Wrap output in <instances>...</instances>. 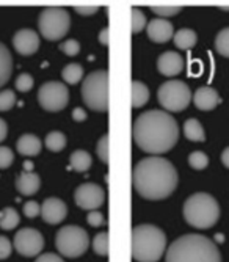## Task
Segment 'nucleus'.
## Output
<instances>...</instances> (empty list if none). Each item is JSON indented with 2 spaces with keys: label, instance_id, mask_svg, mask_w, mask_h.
<instances>
[{
  "label": "nucleus",
  "instance_id": "e433bc0d",
  "mask_svg": "<svg viewBox=\"0 0 229 262\" xmlns=\"http://www.w3.org/2000/svg\"><path fill=\"white\" fill-rule=\"evenodd\" d=\"M96 152H98V157L104 162V163H108V135L104 134L99 141H98V146H96Z\"/></svg>",
  "mask_w": 229,
  "mask_h": 262
},
{
  "label": "nucleus",
  "instance_id": "cd10ccee",
  "mask_svg": "<svg viewBox=\"0 0 229 262\" xmlns=\"http://www.w3.org/2000/svg\"><path fill=\"white\" fill-rule=\"evenodd\" d=\"M149 8L152 10V13H155L157 16H160L162 19L170 17V16H176L180 13L182 5H176V4H151Z\"/></svg>",
  "mask_w": 229,
  "mask_h": 262
},
{
  "label": "nucleus",
  "instance_id": "c85d7f7f",
  "mask_svg": "<svg viewBox=\"0 0 229 262\" xmlns=\"http://www.w3.org/2000/svg\"><path fill=\"white\" fill-rule=\"evenodd\" d=\"M215 49L221 57L229 58V27L223 29L215 38Z\"/></svg>",
  "mask_w": 229,
  "mask_h": 262
},
{
  "label": "nucleus",
  "instance_id": "72a5a7b5",
  "mask_svg": "<svg viewBox=\"0 0 229 262\" xmlns=\"http://www.w3.org/2000/svg\"><path fill=\"white\" fill-rule=\"evenodd\" d=\"M33 83H35V80H33V77H32L30 74L22 73V74H19V76L16 77L14 86H16V90L20 91V93H27V91H30V90L33 88Z\"/></svg>",
  "mask_w": 229,
  "mask_h": 262
},
{
  "label": "nucleus",
  "instance_id": "473e14b6",
  "mask_svg": "<svg viewBox=\"0 0 229 262\" xmlns=\"http://www.w3.org/2000/svg\"><path fill=\"white\" fill-rule=\"evenodd\" d=\"M16 104V94L13 90H2L0 91V112H8Z\"/></svg>",
  "mask_w": 229,
  "mask_h": 262
},
{
  "label": "nucleus",
  "instance_id": "2f4dec72",
  "mask_svg": "<svg viewBox=\"0 0 229 262\" xmlns=\"http://www.w3.org/2000/svg\"><path fill=\"white\" fill-rule=\"evenodd\" d=\"M189 165L193 170H204L209 165V157L202 151H195L189 156Z\"/></svg>",
  "mask_w": 229,
  "mask_h": 262
},
{
  "label": "nucleus",
  "instance_id": "f257e3e1",
  "mask_svg": "<svg viewBox=\"0 0 229 262\" xmlns=\"http://www.w3.org/2000/svg\"><path fill=\"white\" fill-rule=\"evenodd\" d=\"M132 137L140 149L152 156H160L174 148L179 140V127L170 113L149 110L133 121Z\"/></svg>",
  "mask_w": 229,
  "mask_h": 262
},
{
  "label": "nucleus",
  "instance_id": "39448f33",
  "mask_svg": "<svg viewBox=\"0 0 229 262\" xmlns=\"http://www.w3.org/2000/svg\"><path fill=\"white\" fill-rule=\"evenodd\" d=\"M182 212L190 226L196 229H209L220 219V204L212 195L198 192L186 200Z\"/></svg>",
  "mask_w": 229,
  "mask_h": 262
},
{
  "label": "nucleus",
  "instance_id": "9b49d317",
  "mask_svg": "<svg viewBox=\"0 0 229 262\" xmlns=\"http://www.w3.org/2000/svg\"><path fill=\"white\" fill-rule=\"evenodd\" d=\"M44 248V237L38 229L22 228L14 235V250L26 257L38 256Z\"/></svg>",
  "mask_w": 229,
  "mask_h": 262
},
{
  "label": "nucleus",
  "instance_id": "f03ea898",
  "mask_svg": "<svg viewBox=\"0 0 229 262\" xmlns=\"http://www.w3.org/2000/svg\"><path fill=\"white\" fill-rule=\"evenodd\" d=\"M177 182L179 176L174 165L158 156H151L140 160L132 171L135 192L149 201L168 198L176 190Z\"/></svg>",
  "mask_w": 229,
  "mask_h": 262
},
{
  "label": "nucleus",
  "instance_id": "6e6552de",
  "mask_svg": "<svg viewBox=\"0 0 229 262\" xmlns=\"http://www.w3.org/2000/svg\"><path fill=\"white\" fill-rule=\"evenodd\" d=\"M89 245V237L86 231L80 226H63L55 235V247L58 253L64 257H79Z\"/></svg>",
  "mask_w": 229,
  "mask_h": 262
},
{
  "label": "nucleus",
  "instance_id": "2eb2a0df",
  "mask_svg": "<svg viewBox=\"0 0 229 262\" xmlns=\"http://www.w3.org/2000/svg\"><path fill=\"white\" fill-rule=\"evenodd\" d=\"M184 66H186L184 58H182L177 52H173V51L164 52L157 60L158 73L162 76H167V77H174V76L180 74L182 71H184Z\"/></svg>",
  "mask_w": 229,
  "mask_h": 262
},
{
  "label": "nucleus",
  "instance_id": "bb28decb",
  "mask_svg": "<svg viewBox=\"0 0 229 262\" xmlns=\"http://www.w3.org/2000/svg\"><path fill=\"white\" fill-rule=\"evenodd\" d=\"M44 145H45V148H48L49 151H52V152H60L66 146V137L60 130L49 132L48 135H45Z\"/></svg>",
  "mask_w": 229,
  "mask_h": 262
},
{
  "label": "nucleus",
  "instance_id": "0eeeda50",
  "mask_svg": "<svg viewBox=\"0 0 229 262\" xmlns=\"http://www.w3.org/2000/svg\"><path fill=\"white\" fill-rule=\"evenodd\" d=\"M38 27L48 41H60L71 29V16L61 7H48L39 13Z\"/></svg>",
  "mask_w": 229,
  "mask_h": 262
},
{
  "label": "nucleus",
  "instance_id": "a19ab883",
  "mask_svg": "<svg viewBox=\"0 0 229 262\" xmlns=\"http://www.w3.org/2000/svg\"><path fill=\"white\" fill-rule=\"evenodd\" d=\"M41 213V206L36 201H27L24 204V215L27 219H35Z\"/></svg>",
  "mask_w": 229,
  "mask_h": 262
},
{
  "label": "nucleus",
  "instance_id": "a878e982",
  "mask_svg": "<svg viewBox=\"0 0 229 262\" xmlns=\"http://www.w3.org/2000/svg\"><path fill=\"white\" fill-rule=\"evenodd\" d=\"M19 223H20V217H19V213L16 212V209L5 207V209L0 210V228H2V229L11 231Z\"/></svg>",
  "mask_w": 229,
  "mask_h": 262
},
{
  "label": "nucleus",
  "instance_id": "de8ad7c7",
  "mask_svg": "<svg viewBox=\"0 0 229 262\" xmlns=\"http://www.w3.org/2000/svg\"><path fill=\"white\" fill-rule=\"evenodd\" d=\"M198 71H199V64H198V63H193V66H192V68H189V73H192L193 76H196V74H198Z\"/></svg>",
  "mask_w": 229,
  "mask_h": 262
},
{
  "label": "nucleus",
  "instance_id": "37998d69",
  "mask_svg": "<svg viewBox=\"0 0 229 262\" xmlns=\"http://www.w3.org/2000/svg\"><path fill=\"white\" fill-rule=\"evenodd\" d=\"M73 120L77 121V123H79V121H85V120H86V112H85L83 108H79V107L74 108V110H73Z\"/></svg>",
  "mask_w": 229,
  "mask_h": 262
},
{
  "label": "nucleus",
  "instance_id": "c9c22d12",
  "mask_svg": "<svg viewBox=\"0 0 229 262\" xmlns=\"http://www.w3.org/2000/svg\"><path fill=\"white\" fill-rule=\"evenodd\" d=\"M14 162V154L8 146H0V170L10 168Z\"/></svg>",
  "mask_w": 229,
  "mask_h": 262
},
{
  "label": "nucleus",
  "instance_id": "7ed1b4c3",
  "mask_svg": "<svg viewBox=\"0 0 229 262\" xmlns=\"http://www.w3.org/2000/svg\"><path fill=\"white\" fill-rule=\"evenodd\" d=\"M167 262H221L217 245L201 234H186L167 250Z\"/></svg>",
  "mask_w": 229,
  "mask_h": 262
},
{
  "label": "nucleus",
  "instance_id": "5701e85b",
  "mask_svg": "<svg viewBox=\"0 0 229 262\" xmlns=\"http://www.w3.org/2000/svg\"><path fill=\"white\" fill-rule=\"evenodd\" d=\"M70 163H71V166H73V168H74L76 171L83 173V171H86V170L89 168V166H91V163H93V159H91V156H89L86 151L77 149V151H74V152L71 154Z\"/></svg>",
  "mask_w": 229,
  "mask_h": 262
},
{
  "label": "nucleus",
  "instance_id": "b1692460",
  "mask_svg": "<svg viewBox=\"0 0 229 262\" xmlns=\"http://www.w3.org/2000/svg\"><path fill=\"white\" fill-rule=\"evenodd\" d=\"M184 135L190 141H204L205 140V132L196 118H190V120H187L184 123Z\"/></svg>",
  "mask_w": 229,
  "mask_h": 262
},
{
  "label": "nucleus",
  "instance_id": "ea45409f",
  "mask_svg": "<svg viewBox=\"0 0 229 262\" xmlns=\"http://www.w3.org/2000/svg\"><path fill=\"white\" fill-rule=\"evenodd\" d=\"M11 251H13V245H11L10 239L5 235H0V260L10 257Z\"/></svg>",
  "mask_w": 229,
  "mask_h": 262
},
{
  "label": "nucleus",
  "instance_id": "4c0bfd02",
  "mask_svg": "<svg viewBox=\"0 0 229 262\" xmlns=\"http://www.w3.org/2000/svg\"><path fill=\"white\" fill-rule=\"evenodd\" d=\"M74 10L76 13L82 14V16H91L99 11V5L98 4H76L74 5Z\"/></svg>",
  "mask_w": 229,
  "mask_h": 262
},
{
  "label": "nucleus",
  "instance_id": "20e7f679",
  "mask_svg": "<svg viewBox=\"0 0 229 262\" xmlns=\"http://www.w3.org/2000/svg\"><path fill=\"white\" fill-rule=\"evenodd\" d=\"M167 248L165 232L154 225H139L132 229V257L136 262H157Z\"/></svg>",
  "mask_w": 229,
  "mask_h": 262
},
{
  "label": "nucleus",
  "instance_id": "a211bd4d",
  "mask_svg": "<svg viewBox=\"0 0 229 262\" xmlns=\"http://www.w3.org/2000/svg\"><path fill=\"white\" fill-rule=\"evenodd\" d=\"M39 187H41V179L32 170L22 171L16 178V190H17L20 195H24V196L35 195L38 190H39Z\"/></svg>",
  "mask_w": 229,
  "mask_h": 262
},
{
  "label": "nucleus",
  "instance_id": "393cba45",
  "mask_svg": "<svg viewBox=\"0 0 229 262\" xmlns=\"http://www.w3.org/2000/svg\"><path fill=\"white\" fill-rule=\"evenodd\" d=\"M61 77L63 80L67 83V85H76L82 80L83 77V68L82 64H77V63H70L66 64L61 71Z\"/></svg>",
  "mask_w": 229,
  "mask_h": 262
},
{
  "label": "nucleus",
  "instance_id": "f3484780",
  "mask_svg": "<svg viewBox=\"0 0 229 262\" xmlns=\"http://www.w3.org/2000/svg\"><path fill=\"white\" fill-rule=\"evenodd\" d=\"M192 101H193L195 107L202 110V112L214 110L221 102L220 94L212 86H201V88H198L195 91V94L192 96Z\"/></svg>",
  "mask_w": 229,
  "mask_h": 262
},
{
  "label": "nucleus",
  "instance_id": "4468645a",
  "mask_svg": "<svg viewBox=\"0 0 229 262\" xmlns=\"http://www.w3.org/2000/svg\"><path fill=\"white\" fill-rule=\"evenodd\" d=\"M67 215V206L60 198H45L41 204V217L45 223L58 225Z\"/></svg>",
  "mask_w": 229,
  "mask_h": 262
},
{
  "label": "nucleus",
  "instance_id": "49530a36",
  "mask_svg": "<svg viewBox=\"0 0 229 262\" xmlns=\"http://www.w3.org/2000/svg\"><path fill=\"white\" fill-rule=\"evenodd\" d=\"M221 162H223V165L226 166V168H229V146L223 149V152H221Z\"/></svg>",
  "mask_w": 229,
  "mask_h": 262
},
{
  "label": "nucleus",
  "instance_id": "dca6fc26",
  "mask_svg": "<svg viewBox=\"0 0 229 262\" xmlns=\"http://www.w3.org/2000/svg\"><path fill=\"white\" fill-rule=\"evenodd\" d=\"M146 32H148L149 39L154 42H158V44L168 42L174 36L173 24L162 17H157V19H152L151 22H148Z\"/></svg>",
  "mask_w": 229,
  "mask_h": 262
},
{
  "label": "nucleus",
  "instance_id": "aec40b11",
  "mask_svg": "<svg viewBox=\"0 0 229 262\" xmlns=\"http://www.w3.org/2000/svg\"><path fill=\"white\" fill-rule=\"evenodd\" d=\"M13 73V58L7 46L0 42V86H4Z\"/></svg>",
  "mask_w": 229,
  "mask_h": 262
},
{
  "label": "nucleus",
  "instance_id": "c756f323",
  "mask_svg": "<svg viewBox=\"0 0 229 262\" xmlns=\"http://www.w3.org/2000/svg\"><path fill=\"white\" fill-rule=\"evenodd\" d=\"M93 250L99 256H108V232H99L93 239Z\"/></svg>",
  "mask_w": 229,
  "mask_h": 262
},
{
  "label": "nucleus",
  "instance_id": "412c9836",
  "mask_svg": "<svg viewBox=\"0 0 229 262\" xmlns=\"http://www.w3.org/2000/svg\"><path fill=\"white\" fill-rule=\"evenodd\" d=\"M173 41H174V46L177 47V49L189 51L198 42V36L192 29H180L174 33Z\"/></svg>",
  "mask_w": 229,
  "mask_h": 262
},
{
  "label": "nucleus",
  "instance_id": "c03bdc74",
  "mask_svg": "<svg viewBox=\"0 0 229 262\" xmlns=\"http://www.w3.org/2000/svg\"><path fill=\"white\" fill-rule=\"evenodd\" d=\"M7 135H8V124H7L5 120L0 118V143H2L7 138Z\"/></svg>",
  "mask_w": 229,
  "mask_h": 262
},
{
  "label": "nucleus",
  "instance_id": "4be33fe9",
  "mask_svg": "<svg viewBox=\"0 0 229 262\" xmlns=\"http://www.w3.org/2000/svg\"><path fill=\"white\" fill-rule=\"evenodd\" d=\"M148 99H149V88L140 80H133L132 82V107L140 108L148 102Z\"/></svg>",
  "mask_w": 229,
  "mask_h": 262
},
{
  "label": "nucleus",
  "instance_id": "423d86ee",
  "mask_svg": "<svg viewBox=\"0 0 229 262\" xmlns=\"http://www.w3.org/2000/svg\"><path fill=\"white\" fill-rule=\"evenodd\" d=\"M82 99L89 110L102 112L108 110V73L99 69L85 77L82 83Z\"/></svg>",
  "mask_w": 229,
  "mask_h": 262
},
{
  "label": "nucleus",
  "instance_id": "6ab92c4d",
  "mask_svg": "<svg viewBox=\"0 0 229 262\" xmlns=\"http://www.w3.org/2000/svg\"><path fill=\"white\" fill-rule=\"evenodd\" d=\"M16 149L20 156H27V157H35L41 152L42 149V143L41 140L33 135V134H24L17 138L16 143Z\"/></svg>",
  "mask_w": 229,
  "mask_h": 262
},
{
  "label": "nucleus",
  "instance_id": "7c9ffc66",
  "mask_svg": "<svg viewBox=\"0 0 229 262\" xmlns=\"http://www.w3.org/2000/svg\"><path fill=\"white\" fill-rule=\"evenodd\" d=\"M145 27H148V19L145 13L139 8H132V33H140Z\"/></svg>",
  "mask_w": 229,
  "mask_h": 262
},
{
  "label": "nucleus",
  "instance_id": "ddd939ff",
  "mask_svg": "<svg viewBox=\"0 0 229 262\" xmlns=\"http://www.w3.org/2000/svg\"><path fill=\"white\" fill-rule=\"evenodd\" d=\"M13 46L19 55H33L39 49V36L32 29H20L13 36Z\"/></svg>",
  "mask_w": 229,
  "mask_h": 262
},
{
  "label": "nucleus",
  "instance_id": "79ce46f5",
  "mask_svg": "<svg viewBox=\"0 0 229 262\" xmlns=\"http://www.w3.org/2000/svg\"><path fill=\"white\" fill-rule=\"evenodd\" d=\"M35 262H64L58 254L54 253H44L41 256H38V259Z\"/></svg>",
  "mask_w": 229,
  "mask_h": 262
},
{
  "label": "nucleus",
  "instance_id": "58836bf2",
  "mask_svg": "<svg viewBox=\"0 0 229 262\" xmlns=\"http://www.w3.org/2000/svg\"><path fill=\"white\" fill-rule=\"evenodd\" d=\"M86 222H88L91 226L99 228V226H104V225H105V217L102 215L101 212H98V210H89V212H88V215H86Z\"/></svg>",
  "mask_w": 229,
  "mask_h": 262
},
{
  "label": "nucleus",
  "instance_id": "f8f14e48",
  "mask_svg": "<svg viewBox=\"0 0 229 262\" xmlns=\"http://www.w3.org/2000/svg\"><path fill=\"white\" fill-rule=\"evenodd\" d=\"M74 201L83 210H96L105 203V192L101 185L86 182L77 187L74 193Z\"/></svg>",
  "mask_w": 229,
  "mask_h": 262
},
{
  "label": "nucleus",
  "instance_id": "1a4fd4ad",
  "mask_svg": "<svg viewBox=\"0 0 229 262\" xmlns=\"http://www.w3.org/2000/svg\"><path fill=\"white\" fill-rule=\"evenodd\" d=\"M157 99L167 112H182L192 101L190 86L182 80H168L158 86Z\"/></svg>",
  "mask_w": 229,
  "mask_h": 262
},
{
  "label": "nucleus",
  "instance_id": "9d476101",
  "mask_svg": "<svg viewBox=\"0 0 229 262\" xmlns=\"http://www.w3.org/2000/svg\"><path fill=\"white\" fill-rule=\"evenodd\" d=\"M38 102L45 112H60L70 102V90L61 82H45L38 91Z\"/></svg>",
  "mask_w": 229,
  "mask_h": 262
},
{
  "label": "nucleus",
  "instance_id": "f704fd0d",
  "mask_svg": "<svg viewBox=\"0 0 229 262\" xmlns=\"http://www.w3.org/2000/svg\"><path fill=\"white\" fill-rule=\"evenodd\" d=\"M60 51L67 57H76L80 52V44L76 39H66L60 44Z\"/></svg>",
  "mask_w": 229,
  "mask_h": 262
},
{
  "label": "nucleus",
  "instance_id": "a18cd8bd",
  "mask_svg": "<svg viewBox=\"0 0 229 262\" xmlns=\"http://www.w3.org/2000/svg\"><path fill=\"white\" fill-rule=\"evenodd\" d=\"M108 33H110L108 27H105V29H102V30H101V33H99V42H101L102 46H108V42H110V39H108Z\"/></svg>",
  "mask_w": 229,
  "mask_h": 262
}]
</instances>
